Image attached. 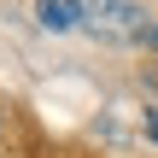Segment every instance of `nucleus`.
Returning a JSON list of instances; mask_svg holds the SVG:
<instances>
[{
  "label": "nucleus",
  "mask_w": 158,
  "mask_h": 158,
  "mask_svg": "<svg viewBox=\"0 0 158 158\" xmlns=\"http://www.w3.org/2000/svg\"><path fill=\"white\" fill-rule=\"evenodd\" d=\"M35 18H41V29L64 35V29L82 23V0H35Z\"/></svg>",
  "instance_id": "f03ea898"
},
{
  "label": "nucleus",
  "mask_w": 158,
  "mask_h": 158,
  "mask_svg": "<svg viewBox=\"0 0 158 158\" xmlns=\"http://www.w3.org/2000/svg\"><path fill=\"white\" fill-rule=\"evenodd\" d=\"M152 47H158V29H152Z\"/></svg>",
  "instance_id": "20e7f679"
},
{
  "label": "nucleus",
  "mask_w": 158,
  "mask_h": 158,
  "mask_svg": "<svg viewBox=\"0 0 158 158\" xmlns=\"http://www.w3.org/2000/svg\"><path fill=\"white\" fill-rule=\"evenodd\" d=\"M147 135H152V141H158V111H152V117H147Z\"/></svg>",
  "instance_id": "7ed1b4c3"
},
{
  "label": "nucleus",
  "mask_w": 158,
  "mask_h": 158,
  "mask_svg": "<svg viewBox=\"0 0 158 158\" xmlns=\"http://www.w3.org/2000/svg\"><path fill=\"white\" fill-rule=\"evenodd\" d=\"M82 23H94L106 41H152V23L135 0H82Z\"/></svg>",
  "instance_id": "f257e3e1"
}]
</instances>
